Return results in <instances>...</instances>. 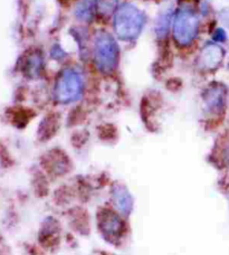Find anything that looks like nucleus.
I'll return each mask as SVG.
<instances>
[{
	"label": "nucleus",
	"instance_id": "nucleus-3",
	"mask_svg": "<svg viewBox=\"0 0 229 255\" xmlns=\"http://www.w3.org/2000/svg\"><path fill=\"white\" fill-rule=\"evenodd\" d=\"M198 17L190 8H181L173 24V37L179 45H189L198 34Z\"/></svg>",
	"mask_w": 229,
	"mask_h": 255
},
{
	"label": "nucleus",
	"instance_id": "nucleus-5",
	"mask_svg": "<svg viewBox=\"0 0 229 255\" xmlns=\"http://www.w3.org/2000/svg\"><path fill=\"white\" fill-rule=\"evenodd\" d=\"M224 57V51L218 45H209L201 54V63L204 67L215 68L221 64Z\"/></svg>",
	"mask_w": 229,
	"mask_h": 255
},
{
	"label": "nucleus",
	"instance_id": "nucleus-2",
	"mask_svg": "<svg viewBox=\"0 0 229 255\" xmlns=\"http://www.w3.org/2000/svg\"><path fill=\"white\" fill-rule=\"evenodd\" d=\"M118 48L115 40L108 33H99L94 43L96 66L104 73L112 72L116 66Z\"/></svg>",
	"mask_w": 229,
	"mask_h": 255
},
{
	"label": "nucleus",
	"instance_id": "nucleus-8",
	"mask_svg": "<svg viewBox=\"0 0 229 255\" xmlns=\"http://www.w3.org/2000/svg\"><path fill=\"white\" fill-rule=\"evenodd\" d=\"M102 226L108 234H116L121 230V222L113 214H108L102 222Z\"/></svg>",
	"mask_w": 229,
	"mask_h": 255
},
{
	"label": "nucleus",
	"instance_id": "nucleus-7",
	"mask_svg": "<svg viewBox=\"0 0 229 255\" xmlns=\"http://www.w3.org/2000/svg\"><path fill=\"white\" fill-rule=\"evenodd\" d=\"M94 1L93 0H81L76 6V16L81 20H90L93 17Z\"/></svg>",
	"mask_w": 229,
	"mask_h": 255
},
{
	"label": "nucleus",
	"instance_id": "nucleus-4",
	"mask_svg": "<svg viewBox=\"0 0 229 255\" xmlns=\"http://www.w3.org/2000/svg\"><path fill=\"white\" fill-rule=\"evenodd\" d=\"M83 91V79L79 72L74 70H65L59 75L55 95L59 102L70 103L76 101Z\"/></svg>",
	"mask_w": 229,
	"mask_h": 255
},
{
	"label": "nucleus",
	"instance_id": "nucleus-1",
	"mask_svg": "<svg viewBox=\"0 0 229 255\" xmlns=\"http://www.w3.org/2000/svg\"><path fill=\"white\" fill-rule=\"evenodd\" d=\"M144 15L131 3L122 4L114 15V30L122 39H133L140 35L144 25Z\"/></svg>",
	"mask_w": 229,
	"mask_h": 255
},
{
	"label": "nucleus",
	"instance_id": "nucleus-9",
	"mask_svg": "<svg viewBox=\"0 0 229 255\" xmlns=\"http://www.w3.org/2000/svg\"><path fill=\"white\" fill-rule=\"evenodd\" d=\"M117 0H96V8L103 15H109L116 7Z\"/></svg>",
	"mask_w": 229,
	"mask_h": 255
},
{
	"label": "nucleus",
	"instance_id": "nucleus-6",
	"mask_svg": "<svg viewBox=\"0 0 229 255\" xmlns=\"http://www.w3.org/2000/svg\"><path fill=\"white\" fill-rule=\"evenodd\" d=\"M113 199L115 206L122 214H124V215L130 214L132 209V199L125 188L115 187L113 191Z\"/></svg>",
	"mask_w": 229,
	"mask_h": 255
}]
</instances>
